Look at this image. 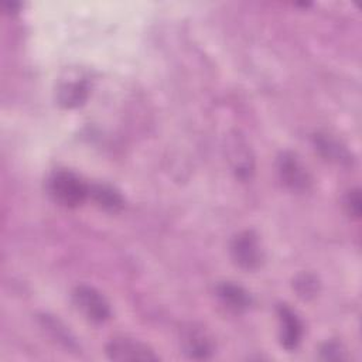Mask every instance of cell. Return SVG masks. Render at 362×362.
Instances as JSON below:
<instances>
[{"mask_svg":"<svg viewBox=\"0 0 362 362\" xmlns=\"http://www.w3.org/2000/svg\"><path fill=\"white\" fill-rule=\"evenodd\" d=\"M49 197L59 205L75 208L89 197V185L69 170H57L47 180Z\"/></svg>","mask_w":362,"mask_h":362,"instance_id":"obj_1","label":"cell"},{"mask_svg":"<svg viewBox=\"0 0 362 362\" xmlns=\"http://www.w3.org/2000/svg\"><path fill=\"white\" fill-rule=\"evenodd\" d=\"M75 308L90 322L102 324L109 320L112 311L107 300L95 287L78 284L71 294Z\"/></svg>","mask_w":362,"mask_h":362,"instance_id":"obj_2","label":"cell"},{"mask_svg":"<svg viewBox=\"0 0 362 362\" xmlns=\"http://www.w3.org/2000/svg\"><path fill=\"white\" fill-rule=\"evenodd\" d=\"M229 250L235 264L246 272L259 269L264 259L259 236L253 230H243L238 233L232 239Z\"/></svg>","mask_w":362,"mask_h":362,"instance_id":"obj_3","label":"cell"},{"mask_svg":"<svg viewBox=\"0 0 362 362\" xmlns=\"http://www.w3.org/2000/svg\"><path fill=\"white\" fill-rule=\"evenodd\" d=\"M276 168L281 182L296 192L307 191L311 185V177L307 168L303 165L297 154L284 151L277 157Z\"/></svg>","mask_w":362,"mask_h":362,"instance_id":"obj_4","label":"cell"},{"mask_svg":"<svg viewBox=\"0 0 362 362\" xmlns=\"http://www.w3.org/2000/svg\"><path fill=\"white\" fill-rule=\"evenodd\" d=\"M106 355L112 361H156L158 356L146 344L126 337L112 338L106 345Z\"/></svg>","mask_w":362,"mask_h":362,"instance_id":"obj_5","label":"cell"},{"mask_svg":"<svg viewBox=\"0 0 362 362\" xmlns=\"http://www.w3.org/2000/svg\"><path fill=\"white\" fill-rule=\"evenodd\" d=\"M55 96L62 107L75 109L86 102L89 96V82L82 76L61 79Z\"/></svg>","mask_w":362,"mask_h":362,"instance_id":"obj_6","label":"cell"},{"mask_svg":"<svg viewBox=\"0 0 362 362\" xmlns=\"http://www.w3.org/2000/svg\"><path fill=\"white\" fill-rule=\"evenodd\" d=\"M280 321V344L284 349L293 351L298 346L303 338V324L297 314L287 305L277 307Z\"/></svg>","mask_w":362,"mask_h":362,"instance_id":"obj_7","label":"cell"},{"mask_svg":"<svg viewBox=\"0 0 362 362\" xmlns=\"http://www.w3.org/2000/svg\"><path fill=\"white\" fill-rule=\"evenodd\" d=\"M182 349L188 358L208 359L214 354V342L202 328L191 327L182 335Z\"/></svg>","mask_w":362,"mask_h":362,"instance_id":"obj_8","label":"cell"},{"mask_svg":"<svg viewBox=\"0 0 362 362\" xmlns=\"http://www.w3.org/2000/svg\"><path fill=\"white\" fill-rule=\"evenodd\" d=\"M216 297L228 310L233 313H242L252 304V297L247 290L232 281L219 283L215 288Z\"/></svg>","mask_w":362,"mask_h":362,"instance_id":"obj_9","label":"cell"},{"mask_svg":"<svg viewBox=\"0 0 362 362\" xmlns=\"http://www.w3.org/2000/svg\"><path fill=\"white\" fill-rule=\"evenodd\" d=\"M89 197L105 211L117 212L123 208L124 199L122 194L107 184L89 185Z\"/></svg>","mask_w":362,"mask_h":362,"instance_id":"obj_10","label":"cell"},{"mask_svg":"<svg viewBox=\"0 0 362 362\" xmlns=\"http://www.w3.org/2000/svg\"><path fill=\"white\" fill-rule=\"evenodd\" d=\"M314 146L327 160L337 161V163H349L351 161V156H349L348 150L344 146H341L337 140L331 139L327 134H315Z\"/></svg>","mask_w":362,"mask_h":362,"instance_id":"obj_11","label":"cell"},{"mask_svg":"<svg viewBox=\"0 0 362 362\" xmlns=\"http://www.w3.org/2000/svg\"><path fill=\"white\" fill-rule=\"evenodd\" d=\"M41 325L58 341L61 342L64 346L72 349V348H76V342H75V338L69 334V331L58 321L55 320L54 317L51 315H42L41 318Z\"/></svg>","mask_w":362,"mask_h":362,"instance_id":"obj_12","label":"cell"},{"mask_svg":"<svg viewBox=\"0 0 362 362\" xmlns=\"http://www.w3.org/2000/svg\"><path fill=\"white\" fill-rule=\"evenodd\" d=\"M293 287L300 298L311 300L320 290V281L311 273H301L293 280Z\"/></svg>","mask_w":362,"mask_h":362,"instance_id":"obj_13","label":"cell"},{"mask_svg":"<svg viewBox=\"0 0 362 362\" xmlns=\"http://www.w3.org/2000/svg\"><path fill=\"white\" fill-rule=\"evenodd\" d=\"M344 208L346 214L352 218H361L362 212V201H361V191L359 188H352L344 197Z\"/></svg>","mask_w":362,"mask_h":362,"instance_id":"obj_14","label":"cell"},{"mask_svg":"<svg viewBox=\"0 0 362 362\" xmlns=\"http://www.w3.org/2000/svg\"><path fill=\"white\" fill-rule=\"evenodd\" d=\"M321 358L328 359V361H335V359H345V351H342L341 345L337 342H327L321 346L320 349Z\"/></svg>","mask_w":362,"mask_h":362,"instance_id":"obj_15","label":"cell"}]
</instances>
